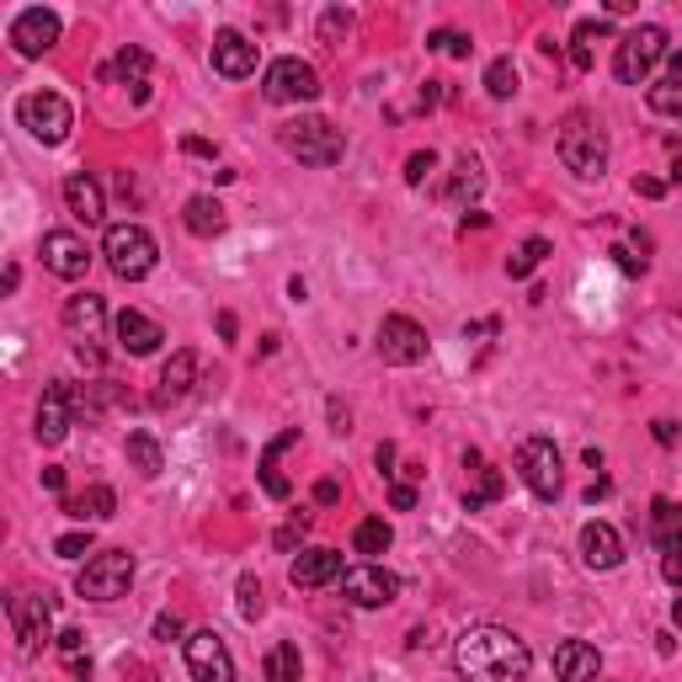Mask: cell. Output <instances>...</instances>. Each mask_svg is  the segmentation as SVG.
<instances>
[{
    "mask_svg": "<svg viewBox=\"0 0 682 682\" xmlns=\"http://www.w3.org/2000/svg\"><path fill=\"white\" fill-rule=\"evenodd\" d=\"M651 538H655V549H682V502H651Z\"/></svg>",
    "mask_w": 682,
    "mask_h": 682,
    "instance_id": "obj_29",
    "label": "cell"
},
{
    "mask_svg": "<svg viewBox=\"0 0 682 682\" xmlns=\"http://www.w3.org/2000/svg\"><path fill=\"white\" fill-rule=\"evenodd\" d=\"M517 475H523V485L534 491L538 502H555L560 496V448H555V438H544V432H534V438H523V448H517Z\"/></svg>",
    "mask_w": 682,
    "mask_h": 682,
    "instance_id": "obj_8",
    "label": "cell"
},
{
    "mask_svg": "<svg viewBox=\"0 0 682 682\" xmlns=\"http://www.w3.org/2000/svg\"><path fill=\"white\" fill-rule=\"evenodd\" d=\"M43 485H49V491L60 496V491H64V470H43Z\"/></svg>",
    "mask_w": 682,
    "mask_h": 682,
    "instance_id": "obj_59",
    "label": "cell"
},
{
    "mask_svg": "<svg viewBox=\"0 0 682 682\" xmlns=\"http://www.w3.org/2000/svg\"><path fill=\"white\" fill-rule=\"evenodd\" d=\"M389 544H395V528H389L385 517H368V523H357V534H353V549H357V555H385Z\"/></svg>",
    "mask_w": 682,
    "mask_h": 682,
    "instance_id": "obj_36",
    "label": "cell"
},
{
    "mask_svg": "<svg viewBox=\"0 0 682 682\" xmlns=\"http://www.w3.org/2000/svg\"><path fill=\"white\" fill-rule=\"evenodd\" d=\"M661 576H667L672 587H682V549H672V555L661 560Z\"/></svg>",
    "mask_w": 682,
    "mask_h": 682,
    "instance_id": "obj_49",
    "label": "cell"
},
{
    "mask_svg": "<svg viewBox=\"0 0 682 682\" xmlns=\"http://www.w3.org/2000/svg\"><path fill=\"white\" fill-rule=\"evenodd\" d=\"M64 512H70V517H81V523H107V517H113V512H118V496H113V485H91L86 496H81V502H64Z\"/></svg>",
    "mask_w": 682,
    "mask_h": 682,
    "instance_id": "obj_31",
    "label": "cell"
},
{
    "mask_svg": "<svg viewBox=\"0 0 682 682\" xmlns=\"http://www.w3.org/2000/svg\"><path fill=\"white\" fill-rule=\"evenodd\" d=\"M602 38H613V22H608V17H587V22H576V32H570V64H576V70H592L597 43H602Z\"/></svg>",
    "mask_w": 682,
    "mask_h": 682,
    "instance_id": "obj_28",
    "label": "cell"
},
{
    "mask_svg": "<svg viewBox=\"0 0 682 682\" xmlns=\"http://www.w3.org/2000/svg\"><path fill=\"white\" fill-rule=\"evenodd\" d=\"M208 60H213V75H224V81H245V75H256L262 49H256L245 32L224 28V32H213V49H208Z\"/></svg>",
    "mask_w": 682,
    "mask_h": 682,
    "instance_id": "obj_16",
    "label": "cell"
},
{
    "mask_svg": "<svg viewBox=\"0 0 682 682\" xmlns=\"http://www.w3.org/2000/svg\"><path fill=\"white\" fill-rule=\"evenodd\" d=\"M651 432H655V443H678V427L672 421H655Z\"/></svg>",
    "mask_w": 682,
    "mask_h": 682,
    "instance_id": "obj_55",
    "label": "cell"
},
{
    "mask_svg": "<svg viewBox=\"0 0 682 682\" xmlns=\"http://www.w3.org/2000/svg\"><path fill=\"white\" fill-rule=\"evenodd\" d=\"M192 385H198V353H192V347H181V353H171V363L160 368L155 406H171V400H181V395H187Z\"/></svg>",
    "mask_w": 682,
    "mask_h": 682,
    "instance_id": "obj_24",
    "label": "cell"
},
{
    "mask_svg": "<svg viewBox=\"0 0 682 682\" xmlns=\"http://www.w3.org/2000/svg\"><path fill=\"white\" fill-rule=\"evenodd\" d=\"M432 171H438V155H432V149H416L411 160H406V181H411V187H421Z\"/></svg>",
    "mask_w": 682,
    "mask_h": 682,
    "instance_id": "obj_42",
    "label": "cell"
},
{
    "mask_svg": "<svg viewBox=\"0 0 682 682\" xmlns=\"http://www.w3.org/2000/svg\"><path fill=\"white\" fill-rule=\"evenodd\" d=\"M102 256H107V267L118 272L123 283H139L155 272L160 262V245L149 235L145 224H107V235H102Z\"/></svg>",
    "mask_w": 682,
    "mask_h": 682,
    "instance_id": "obj_5",
    "label": "cell"
},
{
    "mask_svg": "<svg viewBox=\"0 0 682 682\" xmlns=\"http://www.w3.org/2000/svg\"><path fill=\"white\" fill-rule=\"evenodd\" d=\"M283 155H294L298 166H336L347 155V134L326 118H288L277 128Z\"/></svg>",
    "mask_w": 682,
    "mask_h": 682,
    "instance_id": "obj_3",
    "label": "cell"
},
{
    "mask_svg": "<svg viewBox=\"0 0 682 682\" xmlns=\"http://www.w3.org/2000/svg\"><path fill=\"white\" fill-rule=\"evenodd\" d=\"M181 149H187V155H203V160L213 155V145H208V139H181Z\"/></svg>",
    "mask_w": 682,
    "mask_h": 682,
    "instance_id": "obj_57",
    "label": "cell"
},
{
    "mask_svg": "<svg viewBox=\"0 0 682 682\" xmlns=\"http://www.w3.org/2000/svg\"><path fill=\"white\" fill-rule=\"evenodd\" d=\"M646 102H651L655 118H678L682 123V75H672V81H655V86L646 91Z\"/></svg>",
    "mask_w": 682,
    "mask_h": 682,
    "instance_id": "obj_35",
    "label": "cell"
},
{
    "mask_svg": "<svg viewBox=\"0 0 682 682\" xmlns=\"http://www.w3.org/2000/svg\"><path fill=\"white\" fill-rule=\"evenodd\" d=\"M480 187H485V171H480L475 155H459V166H453V181H448V203H470L480 198Z\"/></svg>",
    "mask_w": 682,
    "mask_h": 682,
    "instance_id": "obj_32",
    "label": "cell"
},
{
    "mask_svg": "<svg viewBox=\"0 0 682 682\" xmlns=\"http://www.w3.org/2000/svg\"><path fill=\"white\" fill-rule=\"evenodd\" d=\"M374 464H379V475H395V443L374 448Z\"/></svg>",
    "mask_w": 682,
    "mask_h": 682,
    "instance_id": "obj_52",
    "label": "cell"
},
{
    "mask_svg": "<svg viewBox=\"0 0 682 682\" xmlns=\"http://www.w3.org/2000/svg\"><path fill=\"white\" fill-rule=\"evenodd\" d=\"M181 651H187V672H192L198 682H235V655H230V646H224L213 629L187 634Z\"/></svg>",
    "mask_w": 682,
    "mask_h": 682,
    "instance_id": "obj_14",
    "label": "cell"
},
{
    "mask_svg": "<svg viewBox=\"0 0 682 682\" xmlns=\"http://www.w3.org/2000/svg\"><path fill=\"white\" fill-rule=\"evenodd\" d=\"M528 667H534L528 640L502 623H475L453 640V672L464 682H523Z\"/></svg>",
    "mask_w": 682,
    "mask_h": 682,
    "instance_id": "obj_1",
    "label": "cell"
},
{
    "mask_svg": "<svg viewBox=\"0 0 682 682\" xmlns=\"http://www.w3.org/2000/svg\"><path fill=\"white\" fill-rule=\"evenodd\" d=\"M134 587V555L128 549H96L81 570H75V592L86 602H118Z\"/></svg>",
    "mask_w": 682,
    "mask_h": 682,
    "instance_id": "obj_6",
    "label": "cell"
},
{
    "mask_svg": "<svg viewBox=\"0 0 682 682\" xmlns=\"http://www.w3.org/2000/svg\"><path fill=\"white\" fill-rule=\"evenodd\" d=\"M128 464H134L145 480H155L160 470H166V453H160V443H155L149 432H128Z\"/></svg>",
    "mask_w": 682,
    "mask_h": 682,
    "instance_id": "obj_33",
    "label": "cell"
},
{
    "mask_svg": "<svg viewBox=\"0 0 682 682\" xmlns=\"http://www.w3.org/2000/svg\"><path fill=\"white\" fill-rule=\"evenodd\" d=\"M438 86H443V81H427V91H421V107H438V96H443Z\"/></svg>",
    "mask_w": 682,
    "mask_h": 682,
    "instance_id": "obj_58",
    "label": "cell"
},
{
    "mask_svg": "<svg viewBox=\"0 0 682 682\" xmlns=\"http://www.w3.org/2000/svg\"><path fill=\"white\" fill-rule=\"evenodd\" d=\"M347 421H353V416H347V406H342V400H330V432H336V438H342V432H353Z\"/></svg>",
    "mask_w": 682,
    "mask_h": 682,
    "instance_id": "obj_51",
    "label": "cell"
},
{
    "mask_svg": "<svg viewBox=\"0 0 682 682\" xmlns=\"http://www.w3.org/2000/svg\"><path fill=\"white\" fill-rule=\"evenodd\" d=\"M64 330L75 336V342H102V330H107V298L102 294H70L60 309Z\"/></svg>",
    "mask_w": 682,
    "mask_h": 682,
    "instance_id": "obj_18",
    "label": "cell"
},
{
    "mask_svg": "<svg viewBox=\"0 0 682 682\" xmlns=\"http://www.w3.org/2000/svg\"><path fill=\"white\" fill-rule=\"evenodd\" d=\"M347 28H353V11H342V6H326V11H321V43H326V49H336V43L347 38Z\"/></svg>",
    "mask_w": 682,
    "mask_h": 682,
    "instance_id": "obj_40",
    "label": "cell"
},
{
    "mask_svg": "<svg viewBox=\"0 0 682 682\" xmlns=\"http://www.w3.org/2000/svg\"><path fill=\"white\" fill-rule=\"evenodd\" d=\"M581 560L592 570H619L623 565V538L613 523H587L581 528Z\"/></svg>",
    "mask_w": 682,
    "mask_h": 682,
    "instance_id": "obj_21",
    "label": "cell"
},
{
    "mask_svg": "<svg viewBox=\"0 0 682 682\" xmlns=\"http://www.w3.org/2000/svg\"><path fill=\"white\" fill-rule=\"evenodd\" d=\"M672 54V43H667V28H655V22H640V28H629L619 38V49H613V75H619L623 86H646L655 75V64Z\"/></svg>",
    "mask_w": 682,
    "mask_h": 682,
    "instance_id": "obj_4",
    "label": "cell"
},
{
    "mask_svg": "<svg viewBox=\"0 0 682 682\" xmlns=\"http://www.w3.org/2000/svg\"><path fill=\"white\" fill-rule=\"evenodd\" d=\"M70 421H75V385H64V379H54V385L43 389V400H38V443L54 448L70 438Z\"/></svg>",
    "mask_w": 682,
    "mask_h": 682,
    "instance_id": "obj_15",
    "label": "cell"
},
{
    "mask_svg": "<svg viewBox=\"0 0 682 682\" xmlns=\"http://www.w3.org/2000/svg\"><path fill=\"white\" fill-rule=\"evenodd\" d=\"M464 464L475 470V485L464 491V512H480V506H491V502H502V491H506V480H502V470H491L485 459H480L475 448L464 453Z\"/></svg>",
    "mask_w": 682,
    "mask_h": 682,
    "instance_id": "obj_27",
    "label": "cell"
},
{
    "mask_svg": "<svg viewBox=\"0 0 682 682\" xmlns=\"http://www.w3.org/2000/svg\"><path fill=\"white\" fill-rule=\"evenodd\" d=\"M43 267L54 272V277H86L91 267V251H86V240L75 235V230H49L43 235Z\"/></svg>",
    "mask_w": 682,
    "mask_h": 682,
    "instance_id": "obj_17",
    "label": "cell"
},
{
    "mask_svg": "<svg viewBox=\"0 0 682 682\" xmlns=\"http://www.w3.org/2000/svg\"><path fill=\"white\" fill-rule=\"evenodd\" d=\"M235 315H230V309H224V315H219V336H224V342H235Z\"/></svg>",
    "mask_w": 682,
    "mask_h": 682,
    "instance_id": "obj_56",
    "label": "cell"
},
{
    "mask_svg": "<svg viewBox=\"0 0 682 682\" xmlns=\"http://www.w3.org/2000/svg\"><path fill=\"white\" fill-rule=\"evenodd\" d=\"M64 208L96 230V224H107V198H102V181L91 177V171H75V177H64Z\"/></svg>",
    "mask_w": 682,
    "mask_h": 682,
    "instance_id": "obj_19",
    "label": "cell"
},
{
    "mask_svg": "<svg viewBox=\"0 0 682 682\" xmlns=\"http://www.w3.org/2000/svg\"><path fill=\"white\" fill-rule=\"evenodd\" d=\"M60 32H64L60 17H54L49 6H28V11L11 17V32H6V38H11V49H17L22 60H43V54L60 43Z\"/></svg>",
    "mask_w": 682,
    "mask_h": 682,
    "instance_id": "obj_12",
    "label": "cell"
},
{
    "mask_svg": "<svg viewBox=\"0 0 682 682\" xmlns=\"http://www.w3.org/2000/svg\"><path fill=\"white\" fill-rule=\"evenodd\" d=\"M485 91H491L496 102L517 96V64H512V60H491V64H485Z\"/></svg>",
    "mask_w": 682,
    "mask_h": 682,
    "instance_id": "obj_38",
    "label": "cell"
},
{
    "mask_svg": "<svg viewBox=\"0 0 682 682\" xmlns=\"http://www.w3.org/2000/svg\"><path fill=\"white\" fill-rule=\"evenodd\" d=\"M54 555H60V560H81V555H91V528L86 534H64L60 544H54Z\"/></svg>",
    "mask_w": 682,
    "mask_h": 682,
    "instance_id": "obj_44",
    "label": "cell"
},
{
    "mask_svg": "<svg viewBox=\"0 0 682 682\" xmlns=\"http://www.w3.org/2000/svg\"><path fill=\"white\" fill-rule=\"evenodd\" d=\"M315 502L336 506V502H342V485H336V480H321V485H315Z\"/></svg>",
    "mask_w": 682,
    "mask_h": 682,
    "instance_id": "obj_50",
    "label": "cell"
},
{
    "mask_svg": "<svg viewBox=\"0 0 682 682\" xmlns=\"http://www.w3.org/2000/svg\"><path fill=\"white\" fill-rule=\"evenodd\" d=\"M113 330H118V347L134 357H149L160 342H166V330L155 326L149 315H139V309H123L118 321H113Z\"/></svg>",
    "mask_w": 682,
    "mask_h": 682,
    "instance_id": "obj_23",
    "label": "cell"
},
{
    "mask_svg": "<svg viewBox=\"0 0 682 682\" xmlns=\"http://www.w3.org/2000/svg\"><path fill=\"white\" fill-rule=\"evenodd\" d=\"M389 506H395V512H411V506H416V485H411V480H395V485H389Z\"/></svg>",
    "mask_w": 682,
    "mask_h": 682,
    "instance_id": "obj_45",
    "label": "cell"
},
{
    "mask_svg": "<svg viewBox=\"0 0 682 682\" xmlns=\"http://www.w3.org/2000/svg\"><path fill=\"white\" fill-rule=\"evenodd\" d=\"M6 619H11V629H17V640H22V651H43L49 640H60L54 634V597L43 592H22V597H11L6 602Z\"/></svg>",
    "mask_w": 682,
    "mask_h": 682,
    "instance_id": "obj_9",
    "label": "cell"
},
{
    "mask_svg": "<svg viewBox=\"0 0 682 682\" xmlns=\"http://www.w3.org/2000/svg\"><path fill=\"white\" fill-rule=\"evenodd\" d=\"M374 347H379V357H385L389 368H411V363H421L427 357V330L416 326L411 315H385L379 321V336H374Z\"/></svg>",
    "mask_w": 682,
    "mask_h": 682,
    "instance_id": "obj_11",
    "label": "cell"
},
{
    "mask_svg": "<svg viewBox=\"0 0 682 682\" xmlns=\"http://www.w3.org/2000/svg\"><path fill=\"white\" fill-rule=\"evenodd\" d=\"M342 597L353 602V608H385L400 597V576L385 570V565L363 560V565H347V576H342Z\"/></svg>",
    "mask_w": 682,
    "mask_h": 682,
    "instance_id": "obj_13",
    "label": "cell"
},
{
    "mask_svg": "<svg viewBox=\"0 0 682 682\" xmlns=\"http://www.w3.org/2000/svg\"><path fill=\"white\" fill-rule=\"evenodd\" d=\"M342 576H347V570H342V555L326 549V544H315V549L294 555V565H288V581L304 587V592H315V587H326V581H342Z\"/></svg>",
    "mask_w": 682,
    "mask_h": 682,
    "instance_id": "obj_20",
    "label": "cell"
},
{
    "mask_svg": "<svg viewBox=\"0 0 682 682\" xmlns=\"http://www.w3.org/2000/svg\"><path fill=\"white\" fill-rule=\"evenodd\" d=\"M235 592H240V619H262V581H256L251 570L240 576Z\"/></svg>",
    "mask_w": 682,
    "mask_h": 682,
    "instance_id": "obj_41",
    "label": "cell"
},
{
    "mask_svg": "<svg viewBox=\"0 0 682 682\" xmlns=\"http://www.w3.org/2000/svg\"><path fill=\"white\" fill-rule=\"evenodd\" d=\"M262 96L277 102V107H288V102H315L321 96V75H315V64L304 60H272L267 75H262Z\"/></svg>",
    "mask_w": 682,
    "mask_h": 682,
    "instance_id": "obj_10",
    "label": "cell"
},
{
    "mask_svg": "<svg viewBox=\"0 0 682 682\" xmlns=\"http://www.w3.org/2000/svg\"><path fill=\"white\" fill-rule=\"evenodd\" d=\"M60 655L70 661V667H81V661H86V634H81V629H64V634H60Z\"/></svg>",
    "mask_w": 682,
    "mask_h": 682,
    "instance_id": "obj_43",
    "label": "cell"
},
{
    "mask_svg": "<svg viewBox=\"0 0 682 682\" xmlns=\"http://www.w3.org/2000/svg\"><path fill=\"white\" fill-rule=\"evenodd\" d=\"M608 256H613V262H619V267L629 272V277H640V272H646V256H634V251H629V245H613V251H608Z\"/></svg>",
    "mask_w": 682,
    "mask_h": 682,
    "instance_id": "obj_46",
    "label": "cell"
},
{
    "mask_svg": "<svg viewBox=\"0 0 682 682\" xmlns=\"http://www.w3.org/2000/svg\"><path fill=\"white\" fill-rule=\"evenodd\" d=\"M155 640H166V646H171V640H181V619H177V613H160V619H155Z\"/></svg>",
    "mask_w": 682,
    "mask_h": 682,
    "instance_id": "obj_47",
    "label": "cell"
},
{
    "mask_svg": "<svg viewBox=\"0 0 682 682\" xmlns=\"http://www.w3.org/2000/svg\"><path fill=\"white\" fill-rule=\"evenodd\" d=\"M597 672H602L597 646H587V640H560L555 646V678L560 682H597Z\"/></svg>",
    "mask_w": 682,
    "mask_h": 682,
    "instance_id": "obj_22",
    "label": "cell"
},
{
    "mask_svg": "<svg viewBox=\"0 0 682 682\" xmlns=\"http://www.w3.org/2000/svg\"><path fill=\"white\" fill-rule=\"evenodd\" d=\"M427 49H438V54H448V60H470V49H475V43H470L464 32L438 28V32H432V38H427Z\"/></svg>",
    "mask_w": 682,
    "mask_h": 682,
    "instance_id": "obj_39",
    "label": "cell"
},
{
    "mask_svg": "<svg viewBox=\"0 0 682 682\" xmlns=\"http://www.w3.org/2000/svg\"><path fill=\"white\" fill-rule=\"evenodd\" d=\"M672 623H678V629H682V602H678V608H672Z\"/></svg>",
    "mask_w": 682,
    "mask_h": 682,
    "instance_id": "obj_60",
    "label": "cell"
},
{
    "mask_svg": "<svg viewBox=\"0 0 682 682\" xmlns=\"http://www.w3.org/2000/svg\"><path fill=\"white\" fill-rule=\"evenodd\" d=\"M181 224H187L198 240H213V235H224L230 213H224V203H219V198L198 192V198H187V208H181Z\"/></svg>",
    "mask_w": 682,
    "mask_h": 682,
    "instance_id": "obj_26",
    "label": "cell"
},
{
    "mask_svg": "<svg viewBox=\"0 0 682 682\" xmlns=\"http://www.w3.org/2000/svg\"><path fill=\"white\" fill-rule=\"evenodd\" d=\"M634 192H640V198H661V192H667V181H655V177H634Z\"/></svg>",
    "mask_w": 682,
    "mask_h": 682,
    "instance_id": "obj_54",
    "label": "cell"
},
{
    "mask_svg": "<svg viewBox=\"0 0 682 682\" xmlns=\"http://www.w3.org/2000/svg\"><path fill=\"white\" fill-rule=\"evenodd\" d=\"M555 149H560V160H565L570 177L597 181L602 171H608V128H602L592 113H570V118L560 123Z\"/></svg>",
    "mask_w": 682,
    "mask_h": 682,
    "instance_id": "obj_2",
    "label": "cell"
},
{
    "mask_svg": "<svg viewBox=\"0 0 682 682\" xmlns=\"http://www.w3.org/2000/svg\"><path fill=\"white\" fill-rule=\"evenodd\" d=\"M75 357H81L86 368H102V347H96V342H75Z\"/></svg>",
    "mask_w": 682,
    "mask_h": 682,
    "instance_id": "obj_53",
    "label": "cell"
},
{
    "mask_svg": "<svg viewBox=\"0 0 682 682\" xmlns=\"http://www.w3.org/2000/svg\"><path fill=\"white\" fill-rule=\"evenodd\" d=\"M544 256H549V240H544V235L523 240V245H517V251L506 256V277H528V272H534Z\"/></svg>",
    "mask_w": 682,
    "mask_h": 682,
    "instance_id": "obj_37",
    "label": "cell"
},
{
    "mask_svg": "<svg viewBox=\"0 0 682 682\" xmlns=\"http://www.w3.org/2000/svg\"><path fill=\"white\" fill-rule=\"evenodd\" d=\"M145 75H149V54H145V49H134V43L118 54V64H107V70H102V81H128V86H134V102H145V96H149Z\"/></svg>",
    "mask_w": 682,
    "mask_h": 682,
    "instance_id": "obj_30",
    "label": "cell"
},
{
    "mask_svg": "<svg viewBox=\"0 0 682 682\" xmlns=\"http://www.w3.org/2000/svg\"><path fill=\"white\" fill-rule=\"evenodd\" d=\"M294 443H298V427H288V432H277V438L262 448V491H267L272 502H288V496H294V485H288V480H283V470H277V464H283V453H288Z\"/></svg>",
    "mask_w": 682,
    "mask_h": 682,
    "instance_id": "obj_25",
    "label": "cell"
},
{
    "mask_svg": "<svg viewBox=\"0 0 682 682\" xmlns=\"http://www.w3.org/2000/svg\"><path fill=\"white\" fill-rule=\"evenodd\" d=\"M262 672H267V682H298V672H304V661H298V646L294 640H283V646H272L267 661H262Z\"/></svg>",
    "mask_w": 682,
    "mask_h": 682,
    "instance_id": "obj_34",
    "label": "cell"
},
{
    "mask_svg": "<svg viewBox=\"0 0 682 682\" xmlns=\"http://www.w3.org/2000/svg\"><path fill=\"white\" fill-rule=\"evenodd\" d=\"M304 528H309L304 517H298V523H288V528H277V549H294L298 538H304Z\"/></svg>",
    "mask_w": 682,
    "mask_h": 682,
    "instance_id": "obj_48",
    "label": "cell"
},
{
    "mask_svg": "<svg viewBox=\"0 0 682 682\" xmlns=\"http://www.w3.org/2000/svg\"><path fill=\"white\" fill-rule=\"evenodd\" d=\"M17 123L28 128L38 145H64L70 128H75V107L64 102L60 91H28L17 102Z\"/></svg>",
    "mask_w": 682,
    "mask_h": 682,
    "instance_id": "obj_7",
    "label": "cell"
}]
</instances>
